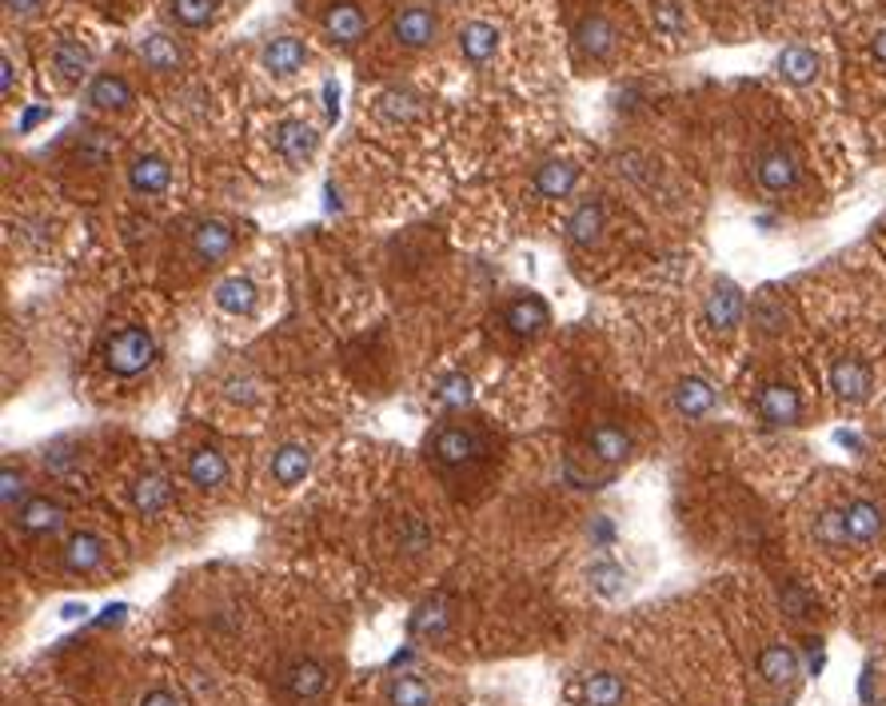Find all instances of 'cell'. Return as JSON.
<instances>
[{
    "mask_svg": "<svg viewBox=\"0 0 886 706\" xmlns=\"http://www.w3.org/2000/svg\"><path fill=\"white\" fill-rule=\"evenodd\" d=\"M152 360H156V339H152V332H144V328H121V332L104 344V363H109V372L121 375V380L140 375Z\"/></svg>",
    "mask_w": 886,
    "mask_h": 706,
    "instance_id": "1",
    "label": "cell"
},
{
    "mask_svg": "<svg viewBox=\"0 0 886 706\" xmlns=\"http://www.w3.org/2000/svg\"><path fill=\"white\" fill-rule=\"evenodd\" d=\"M431 455L440 459L443 467H471L488 455V444H483L480 432L471 427H459V423H447L440 432L431 435Z\"/></svg>",
    "mask_w": 886,
    "mask_h": 706,
    "instance_id": "2",
    "label": "cell"
},
{
    "mask_svg": "<svg viewBox=\"0 0 886 706\" xmlns=\"http://www.w3.org/2000/svg\"><path fill=\"white\" fill-rule=\"evenodd\" d=\"M755 176L767 192H790L799 184V156L787 149V144H767L755 161Z\"/></svg>",
    "mask_w": 886,
    "mask_h": 706,
    "instance_id": "3",
    "label": "cell"
},
{
    "mask_svg": "<svg viewBox=\"0 0 886 706\" xmlns=\"http://www.w3.org/2000/svg\"><path fill=\"white\" fill-rule=\"evenodd\" d=\"M843 523H847V547H871L883 535L886 515L874 499H850L843 508Z\"/></svg>",
    "mask_w": 886,
    "mask_h": 706,
    "instance_id": "4",
    "label": "cell"
},
{
    "mask_svg": "<svg viewBox=\"0 0 886 706\" xmlns=\"http://www.w3.org/2000/svg\"><path fill=\"white\" fill-rule=\"evenodd\" d=\"M743 311H747V299H743V292H738L731 280H719V284L711 287V296H707V304H703V316H707V323H711L714 332H735L738 323H743Z\"/></svg>",
    "mask_w": 886,
    "mask_h": 706,
    "instance_id": "5",
    "label": "cell"
},
{
    "mask_svg": "<svg viewBox=\"0 0 886 706\" xmlns=\"http://www.w3.org/2000/svg\"><path fill=\"white\" fill-rule=\"evenodd\" d=\"M324 37L332 40V44H340V49H352L356 40L368 37V16L359 13V4H352V0H340V4H332L328 13H324Z\"/></svg>",
    "mask_w": 886,
    "mask_h": 706,
    "instance_id": "6",
    "label": "cell"
},
{
    "mask_svg": "<svg viewBox=\"0 0 886 706\" xmlns=\"http://www.w3.org/2000/svg\"><path fill=\"white\" fill-rule=\"evenodd\" d=\"M871 387H874V375L866 363L855 360V356L835 360V368H831V391H835L843 403H866V399H871Z\"/></svg>",
    "mask_w": 886,
    "mask_h": 706,
    "instance_id": "7",
    "label": "cell"
},
{
    "mask_svg": "<svg viewBox=\"0 0 886 706\" xmlns=\"http://www.w3.org/2000/svg\"><path fill=\"white\" fill-rule=\"evenodd\" d=\"M755 408H759V420L771 427H790L802 415V399L790 384H767L755 399Z\"/></svg>",
    "mask_w": 886,
    "mask_h": 706,
    "instance_id": "8",
    "label": "cell"
},
{
    "mask_svg": "<svg viewBox=\"0 0 886 706\" xmlns=\"http://www.w3.org/2000/svg\"><path fill=\"white\" fill-rule=\"evenodd\" d=\"M316 149H320V132L312 125H304V120H283V125L276 128V152H280L292 168H304V164L316 156Z\"/></svg>",
    "mask_w": 886,
    "mask_h": 706,
    "instance_id": "9",
    "label": "cell"
},
{
    "mask_svg": "<svg viewBox=\"0 0 886 706\" xmlns=\"http://www.w3.org/2000/svg\"><path fill=\"white\" fill-rule=\"evenodd\" d=\"M575 184H579V164L564 161V156L543 161L540 168H535V180H531V188H535V196L540 200H564V196H571V188Z\"/></svg>",
    "mask_w": 886,
    "mask_h": 706,
    "instance_id": "10",
    "label": "cell"
},
{
    "mask_svg": "<svg viewBox=\"0 0 886 706\" xmlns=\"http://www.w3.org/2000/svg\"><path fill=\"white\" fill-rule=\"evenodd\" d=\"M616 44H619V33H616V25L607 21V16H583L575 25V49L587 56V61H607L611 52H616Z\"/></svg>",
    "mask_w": 886,
    "mask_h": 706,
    "instance_id": "11",
    "label": "cell"
},
{
    "mask_svg": "<svg viewBox=\"0 0 886 706\" xmlns=\"http://www.w3.org/2000/svg\"><path fill=\"white\" fill-rule=\"evenodd\" d=\"M435 13L431 9H423V4H412V9H404V13L392 21V37L395 44H404V49H423V44H431L435 40Z\"/></svg>",
    "mask_w": 886,
    "mask_h": 706,
    "instance_id": "12",
    "label": "cell"
},
{
    "mask_svg": "<svg viewBox=\"0 0 886 706\" xmlns=\"http://www.w3.org/2000/svg\"><path fill=\"white\" fill-rule=\"evenodd\" d=\"M819 68H823V61H819V52H814L811 44H787L775 61V73L795 88L814 85V80H819Z\"/></svg>",
    "mask_w": 886,
    "mask_h": 706,
    "instance_id": "13",
    "label": "cell"
},
{
    "mask_svg": "<svg viewBox=\"0 0 886 706\" xmlns=\"http://www.w3.org/2000/svg\"><path fill=\"white\" fill-rule=\"evenodd\" d=\"M128 184H132V192H140V196H161V192H168V184H173V168H168V161L156 156V152L136 156L132 168H128Z\"/></svg>",
    "mask_w": 886,
    "mask_h": 706,
    "instance_id": "14",
    "label": "cell"
},
{
    "mask_svg": "<svg viewBox=\"0 0 886 706\" xmlns=\"http://www.w3.org/2000/svg\"><path fill=\"white\" fill-rule=\"evenodd\" d=\"M304 61H308V49H304V40L300 37H276L264 44V52H260V64H264V73H271V76L300 73Z\"/></svg>",
    "mask_w": 886,
    "mask_h": 706,
    "instance_id": "15",
    "label": "cell"
},
{
    "mask_svg": "<svg viewBox=\"0 0 886 706\" xmlns=\"http://www.w3.org/2000/svg\"><path fill=\"white\" fill-rule=\"evenodd\" d=\"M504 323L519 335V339H535L540 332H547L552 311H547V304H543L540 296H523L504 311Z\"/></svg>",
    "mask_w": 886,
    "mask_h": 706,
    "instance_id": "16",
    "label": "cell"
},
{
    "mask_svg": "<svg viewBox=\"0 0 886 706\" xmlns=\"http://www.w3.org/2000/svg\"><path fill=\"white\" fill-rule=\"evenodd\" d=\"M232 252V228L224 220H204L192 228V256L200 264H220Z\"/></svg>",
    "mask_w": 886,
    "mask_h": 706,
    "instance_id": "17",
    "label": "cell"
},
{
    "mask_svg": "<svg viewBox=\"0 0 886 706\" xmlns=\"http://www.w3.org/2000/svg\"><path fill=\"white\" fill-rule=\"evenodd\" d=\"M714 403H719V391H714L703 375H687V380H679L675 384V411L679 415H687V420H703V415H711Z\"/></svg>",
    "mask_w": 886,
    "mask_h": 706,
    "instance_id": "18",
    "label": "cell"
},
{
    "mask_svg": "<svg viewBox=\"0 0 886 706\" xmlns=\"http://www.w3.org/2000/svg\"><path fill=\"white\" fill-rule=\"evenodd\" d=\"M567 240L579 248H595L604 240V204L599 200H583L571 216H567Z\"/></svg>",
    "mask_w": 886,
    "mask_h": 706,
    "instance_id": "19",
    "label": "cell"
},
{
    "mask_svg": "<svg viewBox=\"0 0 886 706\" xmlns=\"http://www.w3.org/2000/svg\"><path fill=\"white\" fill-rule=\"evenodd\" d=\"M188 479L200 487V491H216V487L228 484V459L216 451V447H197L188 455Z\"/></svg>",
    "mask_w": 886,
    "mask_h": 706,
    "instance_id": "20",
    "label": "cell"
},
{
    "mask_svg": "<svg viewBox=\"0 0 886 706\" xmlns=\"http://www.w3.org/2000/svg\"><path fill=\"white\" fill-rule=\"evenodd\" d=\"M100 559H104V543L88 531H76L61 551V563L68 575H88V570H97Z\"/></svg>",
    "mask_w": 886,
    "mask_h": 706,
    "instance_id": "21",
    "label": "cell"
},
{
    "mask_svg": "<svg viewBox=\"0 0 886 706\" xmlns=\"http://www.w3.org/2000/svg\"><path fill=\"white\" fill-rule=\"evenodd\" d=\"M308 471H312V451L304 444H283L280 451L271 455V479L280 487L304 484Z\"/></svg>",
    "mask_w": 886,
    "mask_h": 706,
    "instance_id": "22",
    "label": "cell"
},
{
    "mask_svg": "<svg viewBox=\"0 0 886 706\" xmlns=\"http://www.w3.org/2000/svg\"><path fill=\"white\" fill-rule=\"evenodd\" d=\"M459 52L468 56L471 64H488L499 52V28L488 25V21H471V25L459 28Z\"/></svg>",
    "mask_w": 886,
    "mask_h": 706,
    "instance_id": "23",
    "label": "cell"
},
{
    "mask_svg": "<svg viewBox=\"0 0 886 706\" xmlns=\"http://www.w3.org/2000/svg\"><path fill=\"white\" fill-rule=\"evenodd\" d=\"M759 675H763L771 686H790V682L799 679V655H795L787 643L763 646V655H759Z\"/></svg>",
    "mask_w": 886,
    "mask_h": 706,
    "instance_id": "24",
    "label": "cell"
},
{
    "mask_svg": "<svg viewBox=\"0 0 886 706\" xmlns=\"http://www.w3.org/2000/svg\"><path fill=\"white\" fill-rule=\"evenodd\" d=\"M324 682H328V675H324L316 658H295V663L283 667V686H288L292 698H316L324 691Z\"/></svg>",
    "mask_w": 886,
    "mask_h": 706,
    "instance_id": "25",
    "label": "cell"
},
{
    "mask_svg": "<svg viewBox=\"0 0 886 706\" xmlns=\"http://www.w3.org/2000/svg\"><path fill=\"white\" fill-rule=\"evenodd\" d=\"M256 299L260 292L248 275H228V280L216 284V304H220L228 316H252V311H256Z\"/></svg>",
    "mask_w": 886,
    "mask_h": 706,
    "instance_id": "26",
    "label": "cell"
},
{
    "mask_svg": "<svg viewBox=\"0 0 886 706\" xmlns=\"http://www.w3.org/2000/svg\"><path fill=\"white\" fill-rule=\"evenodd\" d=\"M16 519H21V531L25 535H52V531H61L64 508L56 499H28Z\"/></svg>",
    "mask_w": 886,
    "mask_h": 706,
    "instance_id": "27",
    "label": "cell"
},
{
    "mask_svg": "<svg viewBox=\"0 0 886 706\" xmlns=\"http://www.w3.org/2000/svg\"><path fill=\"white\" fill-rule=\"evenodd\" d=\"M587 447L599 463H623L631 451V435L623 432V427H616V423H599V427L587 435Z\"/></svg>",
    "mask_w": 886,
    "mask_h": 706,
    "instance_id": "28",
    "label": "cell"
},
{
    "mask_svg": "<svg viewBox=\"0 0 886 706\" xmlns=\"http://www.w3.org/2000/svg\"><path fill=\"white\" fill-rule=\"evenodd\" d=\"M52 68L61 73V80L80 85V80L88 76V68H92V52H88L80 40L64 37L61 44H56V52H52Z\"/></svg>",
    "mask_w": 886,
    "mask_h": 706,
    "instance_id": "29",
    "label": "cell"
},
{
    "mask_svg": "<svg viewBox=\"0 0 886 706\" xmlns=\"http://www.w3.org/2000/svg\"><path fill=\"white\" fill-rule=\"evenodd\" d=\"M140 56H144V64L152 73H176V68L185 64L180 44H176L173 37H164V33H152V37L140 40Z\"/></svg>",
    "mask_w": 886,
    "mask_h": 706,
    "instance_id": "30",
    "label": "cell"
},
{
    "mask_svg": "<svg viewBox=\"0 0 886 706\" xmlns=\"http://www.w3.org/2000/svg\"><path fill=\"white\" fill-rule=\"evenodd\" d=\"M88 100L97 104V108L104 112H121L132 104V88H128V80L124 76H112V73H100L92 85H88Z\"/></svg>",
    "mask_w": 886,
    "mask_h": 706,
    "instance_id": "31",
    "label": "cell"
},
{
    "mask_svg": "<svg viewBox=\"0 0 886 706\" xmlns=\"http://www.w3.org/2000/svg\"><path fill=\"white\" fill-rule=\"evenodd\" d=\"M168 503H173V491H168L164 475H140L132 484V508L140 515H161Z\"/></svg>",
    "mask_w": 886,
    "mask_h": 706,
    "instance_id": "32",
    "label": "cell"
},
{
    "mask_svg": "<svg viewBox=\"0 0 886 706\" xmlns=\"http://www.w3.org/2000/svg\"><path fill=\"white\" fill-rule=\"evenodd\" d=\"M579 698H583V706H619L623 703V682L616 675H607V670L587 675L583 686H579Z\"/></svg>",
    "mask_w": 886,
    "mask_h": 706,
    "instance_id": "33",
    "label": "cell"
},
{
    "mask_svg": "<svg viewBox=\"0 0 886 706\" xmlns=\"http://www.w3.org/2000/svg\"><path fill=\"white\" fill-rule=\"evenodd\" d=\"M587 582L595 595L604 599H619L623 595V587H628V570L619 567V563H611V559H595L587 567Z\"/></svg>",
    "mask_w": 886,
    "mask_h": 706,
    "instance_id": "34",
    "label": "cell"
},
{
    "mask_svg": "<svg viewBox=\"0 0 886 706\" xmlns=\"http://www.w3.org/2000/svg\"><path fill=\"white\" fill-rule=\"evenodd\" d=\"M447 627H452V607H447L443 599H431V603H423V607L412 615V631L423 634V639H443Z\"/></svg>",
    "mask_w": 886,
    "mask_h": 706,
    "instance_id": "35",
    "label": "cell"
},
{
    "mask_svg": "<svg viewBox=\"0 0 886 706\" xmlns=\"http://www.w3.org/2000/svg\"><path fill=\"white\" fill-rule=\"evenodd\" d=\"M173 21L180 28H204L216 21V13H220V0H173Z\"/></svg>",
    "mask_w": 886,
    "mask_h": 706,
    "instance_id": "36",
    "label": "cell"
},
{
    "mask_svg": "<svg viewBox=\"0 0 886 706\" xmlns=\"http://www.w3.org/2000/svg\"><path fill=\"white\" fill-rule=\"evenodd\" d=\"M814 543L826 547V551H843L847 547V523H843V508H831L814 519Z\"/></svg>",
    "mask_w": 886,
    "mask_h": 706,
    "instance_id": "37",
    "label": "cell"
},
{
    "mask_svg": "<svg viewBox=\"0 0 886 706\" xmlns=\"http://www.w3.org/2000/svg\"><path fill=\"white\" fill-rule=\"evenodd\" d=\"M388 703L392 706H435V694H431L428 682L404 675V679H392V686H388Z\"/></svg>",
    "mask_w": 886,
    "mask_h": 706,
    "instance_id": "38",
    "label": "cell"
},
{
    "mask_svg": "<svg viewBox=\"0 0 886 706\" xmlns=\"http://www.w3.org/2000/svg\"><path fill=\"white\" fill-rule=\"evenodd\" d=\"M471 399H476V391H471L468 375H443L440 384H435V403H440V408L464 411L471 408Z\"/></svg>",
    "mask_w": 886,
    "mask_h": 706,
    "instance_id": "39",
    "label": "cell"
},
{
    "mask_svg": "<svg viewBox=\"0 0 886 706\" xmlns=\"http://www.w3.org/2000/svg\"><path fill=\"white\" fill-rule=\"evenodd\" d=\"M651 21L663 37H683V33H687V21H683L675 0H659V4L651 9Z\"/></svg>",
    "mask_w": 886,
    "mask_h": 706,
    "instance_id": "40",
    "label": "cell"
},
{
    "mask_svg": "<svg viewBox=\"0 0 886 706\" xmlns=\"http://www.w3.org/2000/svg\"><path fill=\"white\" fill-rule=\"evenodd\" d=\"M25 496H28V484H25L21 471H13V467L0 471V499H4V508L13 511L16 503H25Z\"/></svg>",
    "mask_w": 886,
    "mask_h": 706,
    "instance_id": "41",
    "label": "cell"
},
{
    "mask_svg": "<svg viewBox=\"0 0 886 706\" xmlns=\"http://www.w3.org/2000/svg\"><path fill=\"white\" fill-rule=\"evenodd\" d=\"M751 320L759 323L763 332H779V328H783V320H787V316H783V308H779V304H775V296H763V299H759V304H755V308H751Z\"/></svg>",
    "mask_w": 886,
    "mask_h": 706,
    "instance_id": "42",
    "label": "cell"
},
{
    "mask_svg": "<svg viewBox=\"0 0 886 706\" xmlns=\"http://www.w3.org/2000/svg\"><path fill=\"white\" fill-rule=\"evenodd\" d=\"M13 88H16V64L13 56H0V92L13 97Z\"/></svg>",
    "mask_w": 886,
    "mask_h": 706,
    "instance_id": "43",
    "label": "cell"
},
{
    "mask_svg": "<svg viewBox=\"0 0 886 706\" xmlns=\"http://www.w3.org/2000/svg\"><path fill=\"white\" fill-rule=\"evenodd\" d=\"M140 706H185V703H180L173 691H148L144 698H140Z\"/></svg>",
    "mask_w": 886,
    "mask_h": 706,
    "instance_id": "44",
    "label": "cell"
},
{
    "mask_svg": "<svg viewBox=\"0 0 886 706\" xmlns=\"http://www.w3.org/2000/svg\"><path fill=\"white\" fill-rule=\"evenodd\" d=\"M40 4H45V0H4V9H9V13H16V16H33Z\"/></svg>",
    "mask_w": 886,
    "mask_h": 706,
    "instance_id": "45",
    "label": "cell"
},
{
    "mask_svg": "<svg viewBox=\"0 0 886 706\" xmlns=\"http://www.w3.org/2000/svg\"><path fill=\"white\" fill-rule=\"evenodd\" d=\"M388 97L395 100V92H388ZM380 112H388V116H412V112H416V104H412V97H407L404 104H380Z\"/></svg>",
    "mask_w": 886,
    "mask_h": 706,
    "instance_id": "46",
    "label": "cell"
},
{
    "mask_svg": "<svg viewBox=\"0 0 886 706\" xmlns=\"http://www.w3.org/2000/svg\"><path fill=\"white\" fill-rule=\"evenodd\" d=\"M871 56L878 64H886V28H878V33L871 37Z\"/></svg>",
    "mask_w": 886,
    "mask_h": 706,
    "instance_id": "47",
    "label": "cell"
},
{
    "mask_svg": "<svg viewBox=\"0 0 886 706\" xmlns=\"http://www.w3.org/2000/svg\"><path fill=\"white\" fill-rule=\"evenodd\" d=\"M85 611H88L85 603H64L61 615H64V619H85Z\"/></svg>",
    "mask_w": 886,
    "mask_h": 706,
    "instance_id": "48",
    "label": "cell"
}]
</instances>
